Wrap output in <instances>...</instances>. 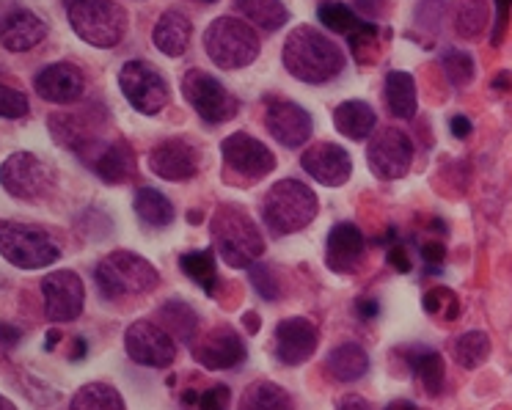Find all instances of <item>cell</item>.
<instances>
[{
	"mask_svg": "<svg viewBox=\"0 0 512 410\" xmlns=\"http://www.w3.org/2000/svg\"><path fill=\"white\" fill-rule=\"evenodd\" d=\"M356 6L361 9V12H372V14H378L380 12V6H383V0H356Z\"/></svg>",
	"mask_w": 512,
	"mask_h": 410,
	"instance_id": "obj_51",
	"label": "cell"
},
{
	"mask_svg": "<svg viewBox=\"0 0 512 410\" xmlns=\"http://www.w3.org/2000/svg\"><path fill=\"white\" fill-rule=\"evenodd\" d=\"M265 127L268 133L287 149H298L314 133L312 113L290 100H268L265 108Z\"/></svg>",
	"mask_w": 512,
	"mask_h": 410,
	"instance_id": "obj_16",
	"label": "cell"
},
{
	"mask_svg": "<svg viewBox=\"0 0 512 410\" xmlns=\"http://www.w3.org/2000/svg\"><path fill=\"white\" fill-rule=\"evenodd\" d=\"M204 50L215 67L243 69L259 58V36L256 28L240 17H218L204 31Z\"/></svg>",
	"mask_w": 512,
	"mask_h": 410,
	"instance_id": "obj_6",
	"label": "cell"
},
{
	"mask_svg": "<svg viewBox=\"0 0 512 410\" xmlns=\"http://www.w3.org/2000/svg\"><path fill=\"white\" fill-rule=\"evenodd\" d=\"M223 163L232 168L234 174H240L248 182L265 179L276 168V157L262 141H256L254 135L234 133L221 144Z\"/></svg>",
	"mask_w": 512,
	"mask_h": 410,
	"instance_id": "obj_14",
	"label": "cell"
},
{
	"mask_svg": "<svg viewBox=\"0 0 512 410\" xmlns=\"http://www.w3.org/2000/svg\"><path fill=\"white\" fill-rule=\"evenodd\" d=\"M336 133L345 135L350 141H369V135L378 127V116L372 111V105L361 100H347L336 105L334 111Z\"/></svg>",
	"mask_w": 512,
	"mask_h": 410,
	"instance_id": "obj_25",
	"label": "cell"
},
{
	"mask_svg": "<svg viewBox=\"0 0 512 410\" xmlns=\"http://www.w3.org/2000/svg\"><path fill=\"white\" fill-rule=\"evenodd\" d=\"M72 31L91 47H116L127 31V14L116 0H67Z\"/></svg>",
	"mask_w": 512,
	"mask_h": 410,
	"instance_id": "obj_7",
	"label": "cell"
},
{
	"mask_svg": "<svg viewBox=\"0 0 512 410\" xmlns=\"http://www.w3.org/2000/svg\"><path fill=\"white\" fill-rule=\"evenodd\" d=\"M61 243L45 226L20 221H0V256L23 270H42L58 262Z\"/></svg>",
	"mask_w": 512,
	"mask_h": 410,
	"instance_id": "obj_4",
	"label": "cell"
},
{
	"mask_svg": "<svg viewBox=\"0 0 512 410\" xmlns=\"http://www.w3.org/2000/svg\"><path fill=\"white\" fill-rule=\"evenodd\" d=\"M237 410H295L290 391L281 388L279 383L259 380L245 388L243 397L237 402Z\"/></svg>",
	"mask_w": 512,
	"mask_h": 410,
	"instance_id": "obj_30",
	"label": "cell"
},
{
	"mask_svg": "<svg viewBox=\"0 0 512 410\" xmlns=\"http://www.w3.org/2000/svg\"><path fill=\"white\" fill-rule=\"evenodd\" d=\"M383 94H386L391 116H397V119H413L419 111V94H416V80L411 72H402V69L389 72Z\"/></svg>",
	"mask_w": 512,
	"mask_h": 410,
	"instance_id": "obj_27",
	"label": "cell"
},
{
	"mask_svg": "<svg viewBox=\"0 0 512 410\" xmlns=\"http://www.w3.org/2000/svg\"><path fill=\"white\" fill-rule=\"evenodd\" d=\"M212 243L223 262L234 270L256 265V259L265 254V237L259 234L256 223L232 204H223L212 215Z\"/></svg>",
	"mask_w": 512,
	"mask_h": 410,
	"instance_id": "obj_2",
	"label": "cell"
},
{
	"mask_svg": "<svg viewBox=\"0 0 512 410\" xmlns=\"http://www.w3.org/2000/svg\"><path fill=\"white\" fill-rule=\"evenodd\" d=\"M339 410H372L369 402L358 394H347V397L339 399Z\"/></svg>",
	"mask_w": 512,
	"mask_h": 410,
	"instance_id": "obj_50",
	"label": "cell"
},
{
	"mask_svg": "<svg viewBox=\"0 0 512 410\" xmlns=\"http://www.w3.org/2000/svg\"><path fill=\"white\" fill-rule=\"evenodd\" d=\"M20 339H23V331H20V328L0 322V344H3V347H14V344H20Z\"/></svg>",
	"mask_w": 512,
	"mask_h": 410,
	"instance_id": "obj_48",
	"label": "cell"
},
{
	"mask_svg": "<svg viewBox=\"0 0 512 410\" xmlns=\"http://www.w3.org/2000/svg\"><path fill=\"white\" fill-rule=\"evenodd\" d=\"M36 94L45 102H56V105H69V102H78L86 91V80L75 64L67 61H58L50 64L34 78Z\"/></svg>",
	"mask_w": 512,
	"mask_h": 410,
	"instance_id": "obj_21",
	"label": "cell"
},
{
	"mask_svg": "<svg viewBox=\"0 0 512 410\" xmlns=\"http://www.w3.org/2000/svg\"><path fill=\"white\" fill-rule=\"evenodd\" d=\"M512 0H496V23H493V36H490V45L499 47L507 34V23H510Z\"/></svg>",
	"mask_w": 512,
	"mask_h": 410,
	"instance_id": "obj_44",
	"label": "cell"
},
{
	"mask_svg": "<svg viewBox=\"0 0 512 410\" xmlns=\"http://www.w3.org/2000/svg\"><path fill=\"white\" fill-rule=\"evenodd\" d=\"M422 256L427 265H433L430 267V273H438V265L444 262V256H446V248L441 243H427L422 245Z\"/></svg>",
	"mask_w": 512,
	"mask_h": 410,
	"instance_id": "obj_45",
	"label": "cell"
},
{
	"mask_svg": "<svg viewBox=\"0 0 512 410\" xmlns=\"http://www.w3.org/2000/svg\"><path fill=\"white\" fill-rule=\"evenodd\" d=\"M488 25V3L485 0H457L455 31L463 39H477Z\"/></svg>",
	"mask_w": 512,
	"mask_h": 410,
	"instance_id": "obj_36",
	"label": "cell"
},
{
	"mask_svg": "<svg viewBox=\"0 0 512 410\" xmlns=\"http://www.w3.org/2000/svg\"><path fill=\"white\" fill-rule=\"evenodd\" d=\"M251 284L265 300H279L281 298V284L276 270L270 265H251Z\"/></svg>",
	"mask_w": 512,
	"mask_h": 410,
	"instance_id": "obj_42",
	"label": "cell"
},
{
	"mask_svg": "<svg viewBox=\"0 0 512 410\" xmlns=\"http://www.w3.org/2000/svg\"><path fill=\"white\" fill-rule=\"evenodd\" d=\"M441 67H444L446 78L452 80L457 89H460V86H468V83L474 80V72H477L474 58H471V53H466V50H446L444 56H441Z\"/></svg>",
	"mask_w": 512,
	"mask_h": 410,
	"instance_id": "obj_39",
	"label": "cell"
},
{
	"mask_svg": "<svg viewBox=\"0 0 512 410\" xmlns=\"http://www.w3.org/2000/svg\"><path fill=\"white\" fill-rule=\"evenodd\" d=\"M157 317H160V325H163L174 339L188 344L196 342L199 314H196V309H190V303H185V300H168V303L160 306Z\"/></svg>",
	"mask_w": 512,
	"mask_h": 410,
	"instance_id": "obj_31",
	"label": "cell"
},
{
	"mask_svg": "<svg viewBox=\"0 0 512 410\" xmlns=\"http://www.w3.org/2000/svg\"><path fill=\"white\" fill-rule=\"evenodd\" d=\"M78 155H83L86 166L102 177L108 185H119L122 179H127L135 171V157L133 149L124 144V141H111V144H102V141H91L89 146H83Z\"/></svg>",
	"mask_w": 512,
	"mask_h": 410,
	"instance_id": "obj_20",
	"label": "cell"
},
{
	"mask_svg": "<svg viewBox=\"0 0 512 410\" xmlns=\"http://www.w3.org/2000/svg\"><path fill=\"white\" fill-rule=\"evenodd\" d=\"M124 350L130 361L138 366H152V369H166L177 358V344L174 336L152 320L133 322L124 333Z\"/></svg>",
	"mask_w": 512,
	"mask_h": 410,
	"instance_id": "obj_11",
	"label": "cell"
},
{
	"mask_svg": "<svg viewBox=\"0 0 512 410\" xmlns=\"http://www.w3.org/2000/svg\"><path fill=\"white\" fill-rule=\"evenodd\" d=\"M234 9L243 14L251 28H259L265 34L279 31L290 20V12L281 0H234Z\"/></svg>",
	"mask_w": 512,
	"mask_h": 410,
	"instance_id": "obj_28",
	"label": "cell"
},
{
	"mask_svg": "<svg viewBox=\"0 0 512 410\" xmlns=\"http://www.w3.org/2000/svg\"><path fill=\"white\" fill-rule=\"evenodd\" d=\"M199 166V149L185 138H168V141L157 144L149 152V168L155 171L157 177L168 179V182H185V179L196 177Z\"/></svg>",
	"mask_w": 512,
	"mask_h": 410,
	"instance_id": "obj_19",
	"label": "cell"
},
{
	"mask_svg": "<svg viewBox=\"0 0 512 410\" xmlns=\"http://www.w3.org/2000/svg\"><path fill=\"white\" fill-rule=\"evenodd\" d=\"M356 314L361 320H375L380 314V303L375 298H361L356 300Z\"/></svg>",
	"mask_w": 512,
	"mask_h": 410,
	"instance_id": "obj_47",
	"label": "cell"
},
{
	"mask_svg": "<svg viewBox=\"0 0 512 410\" xmlns=\"http://www.w3.org/2000/svg\"><path fill=\"white\" fill-rule=\"evenodd\" d=\"M367 163L372 174L383 182L402 179L411 171L413 141L397 127H383L367 144Z\"/></svg>",
	"mask_w": 512,
	"mask_h": 410,
	"instance_id": "obj_12",
	"label": "cell"
},
{
	"mask_svg": "<svg viewBox=\"0 0 512 410\" xmlns=\"http://www.w3.org/2000/svg\"><path fill=\"white\" fill-rule=\"evenodd\" d=\"M201 3H215V0H201Z\"/></svg>",
	"mask_w": 512,
	"mask_h": 410,
	"instance_id": "obj_57",
	"label": "cell"
},
{
	"mask_svg": "<svg viewBox=\"0 0 512 410\" xmlns=\"http://www.w3.org/2000/svg\"><path fill=\"white\" fill-rule=\"evenodd\" d=\"M325 372L334 377L336 383H353L369 372V355L358 342L336 344L325 358Z\"/></svg>",
	"mask_w": 512,
	"mask_h": 410,
	"instance_id": "obj_26",
	"label": "cell"
},
{
	"mask_svg": "<svg viewBox=\"0 0 512 410\" xmlns=\"http://www.w3.org/2000/svg\"><path fill=\"white\" fill-rule=\"evenodd\" d=\"M83 358V355H86V342H83V339H78V342H75V355H72V358Z\"/></svg>",
	"mask_w": 512,
	"mask_h": 410,
	"instance_id": "obj_55",
	"label": "cell"
},
{
	"mask_svg": "<svg viewBox=\"0 0 512 410\" xmlns=\"http://www.w3.org/2000/svg\"><path fill=\"white\" fill-rule=\"evenodd\" d=\"M276 339V355L284 366H301L317 353L320 331L309 317H287L273 331Z\"/></svg>",
	"mask_w": 512,
	"mask_h": 410,
	"instance_id": "obj_18",
	"label": "cell"
},
{
	"mask_svg": "<svg viewBox=\"0 0 512 410\" xmlns=\"http://www.w3.org/2000/svg\"><path fill=\"white\" fill-rule=\"evenodd\" d=\"M317 20H320L328 31H334V34L342 36H350L358 25L364 23V20H358L356 9H350L342 0H323V3L317 6Z\"/></svg>",
	"mask_w": 512,
	"mask_h": 410,
	"instance_id": "obj_37",
	"label": "cell"
},
{
	"mask_svg": "<svg viewBox=\"0 0 512 410\" xmlns=\"http://www.w3.org/2000/svg\"><path fill=\"white\" fill-rule=\"evenodd\" d=\"M182 408L185 410H229L232 408V391L229 386H218L207 388V391H185L182 394Z\"/></svg>",
	"mask_w": 512,
	"mask_h": 410,
	"instance_id": "obj_38",
	"label": "cell"
},
{
	"mask_svg": "<svg viewBox=\"0 0 512 410\" xmlns=\"http://www.w3.org/2000/svg\"><path fill=\"white\" fill-rule=\"evenodd\" d=\"M119 89L135 111L144 116H157L171 97L168 80L149 61H127L119 72Z\"/></svg>",
	"mask_w": 512,
	"mask_h": 410,
	"instance_id": "obj_9",
	"label": "cell"
},
{
	"mask_svg": "<svg viewBox=\"0 0 512 410\" xmlns=\"http://www.w3.org/2000/svg\"><path fill=\"white\" fill-rule=\"evenodd\" d=\"M133 207L135 215L141 218V223L152 226V229H163V226H171V223H174V204L168 201V196H163V193L155 188L135 190Z\"/></svg>",
	"mask_w": 512,
	"mask_h": 410,
	"instance_id": "obj_32",
	"label": "cell"
},
{
	"mask_svg": "<svg viewBox=\"0 0 512 410\" xmlns=\"http://www.w3.org/2000/svg\"><path fill=\"white\" fill-rule=\"evenodd\" d=\"M0 185L20 201H42L56 190V171L31 152H14L0 166Z\"/></svg>",
	"mask_w": 512,
	"mask_h": 410,
	"instance_id": "obj_8",
	"label": "cell"
},
{
	"mask_svg": "<svg viewBox=\"0 0 512 410\" xmlns=\"http://www.w3.org/2000/svg\"><path fill=\"white\" fill-rule=\"evenodd\" d=\"M452 355H455L457 366H463V369H477V366H482L488 361L490 336L485 331L463 333V336L452 344Z\"/></svg>",
	"mask_w": 512,
	"mask_h": 410,
	"instance_id": "obj_35",
	"label": "cell"
},
{
	"mask_svg": "<svg viewBox=\"0 0 512 410\" xmlns=\"http://www.w3.org/2000/svg\"><path fill=\"white\" fill-rule=\"evenodd\" d=\"M28 113V97L23 91L0 83V119H23Z\"/></svg>",
	"mask_w": 512,
	"mask_h": 410,
	"instance_id": "obj_43",
	"label": "cell"
},
{
	"mask_svg": "<svg viewBox=\"0 0 512 410\" xmlns=\"http://www.w3.org/2000/svg\"><path fill=\"white\" fill-rule=\"evenodd\" d=\"M389 265L397 267L400 273H411V256L402 245H391L389 248Z\"/></svg>",
	"mask_w": 512,
	"mask_h": 410,
	"instance_id": "obj_46",
	"label": "cell"
},
{
	"mask_svg": "<svg viewBox=\"0 0 512 410\" xmlns=\"http://www.w3.org/2000/svg\"><path fill=\"white\" fill-rule=\"evenodd\" d=\"M320 201L309 185L298 179H281L262 201V221L276 237L303 232L317 218Z\"/></svg>",
	"mask_w": 512,
	"mask_h": 410,
	"instance_id": "obj_3",
	"label": "cell"
},
{
	"mask_svg": "<svg viewBox=\"0 0 512 410\" xmlns=\"http://www.w3.org/2000/svg\"><path fill=\"white\" fill-rule=\"evenodd\" d=\"M281 58L292 78L312 86L334 80L345 69V50L312 25H301L287 36Z\"/></svg>",
	"mask_w": 512,
	"mask_h": 410,
	"instance_id": "obj_1",
	"label": "cell"
},
{
	"mask_svg": "<svg viewBox=\"0 0 512 410\" xmlns=\"http://www.w3.org/2000/svg\"><path fill=\"white\" fill-rule=\"evenodd\" d=\"M243 322H245V328H248V333H256L259 328H262V322H259V317H256L254 311H248V314L243 317Z\"/></svg>",
	"mask_w": 512,
	"mask_h": 410,
	"instance_id": "obj_53",
	"label": "cell"
},
{
	"mask_svg": "<svg viewBox=\"0 0 512 410\" xmlns=\"http://www.w3.org/2000/svg\"><path fill=\"white\" fill-rule=\"evenodd\" d=\"M0 410H17V408H14L12 399H6L3 394H0Z\"/></svg>",
	"mask_w": 512,
	"mask_h": 410,
	"instance_id": "obj_56",
	"label": "cell"
},
{
	"mask_svg": "<svg viewBox=\"0 0 512 410\" xmlns=\"http://www.w3.org/2000/svg\"><path fill=\"white\" fill-rule=\"evenodd\" d=\"M408 366H411L413 375L419 377V383H422V388L430 397L441 394L446 377L444 355L438 353V350H427V347H411L408 350Z\"/></svg>",
	"mask_w": 512,
	"mask_h": 410,
	"instance_id": "obj_29",
	"label": "cell"
},
{
	"mask_svg": "<svg viewBox=\"0 0 512 410\" xmlns=\"http://www.w3.org/2000/svg\"><path fill=\"white\" fill-rule=\"evenodd\" d=\"M179 270L196 281L207 295H215L218 289V273H215V251L207 248V251H188V254L179 256Z\"/></svg>",
	"mask_w": 512,
	"mask_h": 410,
	"instance_id": "obj_33",
	"label": "cell"
},
{
	"mask_svg": "<svg viewBox=\"0 0 512 410\" xmlns=\"http://www.w3.org/2000/svg\"><path fill=\"white\" fill-rule=\"evenodd\" d=\"M367 240L356 223H336L325 243V265L334 273H350L364 256Z\"/></svg>",
	"mask_w": 512,
	"mask_h": 410,
	"instance_id": "obj_22",
	"label": "cell"
},
{
	"mask_svg": "<svg viewBox=\"0 0 512 410\" xmlns=\"http://www.w3.org/2000/svg\"><path fill=\"white\" fill-rule=\"evenodd\" d=\"M507 83H510V72H501V78L493 80V89H507Z\"/></svg>",
	"mask_w": 512,
	"mask_h": 410,
	"instance_id": "obj_54",
	"label": "cell"
},
{
	"mask_svg": "<svg viewBox=\"0 0 512 410\" xmlns=\"http://www.w3.org/2000/svg\"><path fill=\"white\" fill-rule=\"evenodd\" d=\"M94 281L108 300L146 295L160 284L157 267L133 251H113L94 267Z\"/></svg>",
	"mask_w": 512,
	"mask_h": 410,
	"instance_id": "obj_5",
	"label": "cell"
},
{
	"mask_svg": "<svg viewBox=\"0 0 512 410\" xmlns=\"http://www.w3.org/2000/svg\"><path fill=\"white\" fill-rule=\"evenodd\" d=\"M190 36H193V25L182 12H163L157 20L152 39L160 53H166L171 58H179L188 53Z\"/></svg>",
	"mask_w": 512,
	"mask_h": 410,
	"instance_id": "obj_24",
	"label": "cell"
},
{
	"mask_svg": "<svg viewBox=\"0 0 512 410\" xmlns=\"http://www.w3.org/2000/svg\"><path fill=\"white\" fill-rule=\"evenodd\" d=\"M47 36V23L28 9H12L0 20V45L12 53L34 50Z\"/></svg>",
	"mask_w": 512,
	"mask_h": 410,
	"instance_id": "obj_23",
	"label": "cell"
},
{
	"mask_svg": "<svg viewBox=\"0 0 512 410\" xmlns=\"http://www.w3.org/2000/svg\"><path fill=\"white\" fill-rule=\"evenodd\" d=\"M422 306L427 314L444 317V320H455L457 311H460V303H457L452 289H430V292L424 295Z\"/></svg>",
	"mask_w": 512,
	"mask_h": 410,
	"instance_id": "obj_41",
	"label": "cell"
},
{
	"mask_svg": "<svg viewBox=\"0 0 512 410\" xmlns=\"http://www.w3.org/2000/svg\"><path fill=\"white\" fill-rule=\"evenodd\" d=\"M378 36L380 28L375 23H361L353 34L347 36V42H350V50H353L356 61H361V64L375 61V53H378Z\"/></svg>",
	"mask_w": 512,
	"mask_h": 410,
	"instance_id": "obj_40",
	"label": "cell"
},
{
	"mask_svg": "<svg viewBox=\"0 0 512 410\" xmlns=\"http://www.w3.org/2000/svg\"><path fill=\"white\" fill-rule=\"evenodd\" d=\"M42 295H45V317L50 322L78 320L86 306V287L72 270L47 273L42 281Z\"/></svg>",
	"mask_w": 512,
	"mask_h": 410,
	"instance_id": "obj_13",
	"label": "cell"
},
{
	"mask_svg": "<svg viewBox=\"0 0 512 410\" xmlns=\"http://www.w3.org/2000/svg\"><path fill=\"white\" fill-rule=\"evenodd\" d=\"M449 130H452L455 138H468L471 130H474V124H471V119H466V116H452V119H449Z\"/></svg>",
	"mask_w": 512,
	"mask_h": 410,
	"instance_id": "obj_49",
	"label": "cell"
},
{
	"mask_svg": "<svg viewBox=\"0 0 512 410\" xmlns=\"http://www.w3.org/2000/svg\"><path fill=\"white\" fill-rule=\"evenodd\" d=\"M69 410H127V405L111 383H89L72 397Z\"/></svg>",
	"mask_w": 512,
	"mask_h": 410,
	"instance_id": "obj_34",
	"label": "cell"
},
{
	"mask_svg": "<svg viewBox=\"0 0 512 410\" xmlns=\"http://www.w3.org/2000/svg\"><path fill=\"white\" fill-rule=\"evenodd\" d=\"M301 168L325 188H342L353 174V157L339 144H314L301 155Z\"/></svg>",
	"mask_w": 512,
	"mask_h": 410,
	"instance_id": "obj_17",
	"label": "cell"
},
{
	"mask_svg": "<svg viewBox=\"0 0 512 410\" xmlns=\"http://www.w3.org/2000/svg\"><path fill=\"white\" fill-rule=\"evenodd\" d=\"M182 94L193 111L199 113L204 122L223 124L237 113V100L221 80L212 78L204 69H188L182 78Z\"/></svg>",
	"mask_w": 512,
	"mask_h": 410,
	"instance_id": "obj_10",
	"label": "cell"
},
{
	"mask_svg": "<svg viewBox=\"0 0 512 410\" xmlns=\"http://www.w3.org/2000/svg\"><path fill=\"white\" fill-rule=\"evenodd\" d=\"M193 358L199 361L204 369L212 372H223V369H237L243 366L248 358V347L240 339V333L234 331L232 325H218L212 328L204 339L193 342Z\"/></svg>",
	"mask_w": 512,
	"mask_h": 410,
	"instance_id": "obj_15",
	"label": "cell"
},
{
	"mask_svg": "<svg viewBox=\"0 0 512 410\" xmlns=\"http://www.w3.org/2000/svg\"><path fill=\"white\" fill-rule=\"evenodd\" d=\"M383 410H419V408L413 405L411 399H394V402H389Z\"/></svg>",
	"mask_w": 512,
	"mask_h": 410,
	"instance_id": "obj_52",
	"label": "cell"
}]
</instances>
